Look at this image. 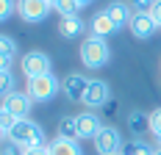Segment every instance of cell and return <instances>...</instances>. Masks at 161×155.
Returning <instances> with one entry per match:
<instances>
[{
  "label": "cell",
  "instance_id": "obj_28",
  "mask_svg": "<svg viewBox=\"0 0 161 155\" xmlns=\"http://www.w3.org/2000/svg\"><path fill=\"white\" fill-rule=\"evenodd\" d=\"M147 14L156 19V25H161V0H156V3H153V8H150Z\"/></svg>",
  "mask_w": 161,
  "mask_h": 155
},
{
  "label": "cell",
  "instance_id": "obj_29",
  "mask_svg": "<svg viewBox=\"0 0 161 155\" xmlns=\"http://www.w3.org/2000/svg\"><path fill=\"white\" fill-rule=\"evenodd\" d=\"M89 3H92V0H78V6H89Z\"/></svg>",
  "mask_w": 161,
  "mask_h": 155
},
{
  "label": "cell",
  "instance_id": "obj_20",
  "mask_svg": "<svg viewBox=\"0 0 161 155\" xmlns=\"http://www.w3.org/2000/svg\"><path fill=\"white\" fill-rule=\"evenodd\" d=\"M153 150H156V147H150L147 141H130L122 152L125 155H153Z\"/></svg>",
  "mask_w": 161,
  "mask_h": 155
},
{
  "label": "cell",
  "instance_id": "obj_3",
  "mask_svg": "<svg viewBox=\"0 0 161 155\" xmlns=\"http://www.w3.org/2000/svg\"><path fill=\"white\" fill-rule=\"evenodd\" d=\"M61 89V83H58V78L47 72V75H36V78H28V86H25V92L31 97L33 103H47L53 100L56 94Z\"/></svg>",
  "mask_w": 161,
  "mask_h": 155
},
{
  "label": "cell",
  "instance_id": "obj_23",
  "mask_svg": "<svg viewBox=\"0 0 161 155\" xmlns=\"http://www.w3.org/2000/svg\"><path fill=\"white\" fill-rule=\"evenodd\" d=\"M14 122H17V119L11 116V114H8V111H0V130H3V139H6V136L11 133Z\"/></svg>",
  "mask_w": 161,
  "mask_h": 155
},
{
  "label": "cell",
  "instance_id": "obj_16",
  "mask_svg": "<svg viewBox=\"0 0 161 155\" xmlns=\"http://www.w3.org/2000/svg\"><path fill=\"white\" fill-rule=\"evenodd\" d=\"M128 127H130V133H136V136H142V133H147L150 130V114H145V111H130L128 114Z\"/></svg>",
  "mask_w": 161,
  "mask_h": 155
},
{
  "label": "cell",
  "instance_id": "obj_19",
  "mask_svg": "<svg viewBox=\"0 0 161 155\" xmlns=\"http://www.w3.org/2000/svg\"><path fill=\"white\" fill-rule=\"evenodd\" d=\"M14 56H17V42L11 39V36H3V53H0V58H3V69L11 67Z\"/></svg>",
  "mask_w": 161,
  "mask_h": 155
},
{
  "label": "cell",
  "instance_id": "obj_7",
  "mask_svg": "<svg viewBox=\"0 0 161 155\" xmlns=\"http://www.w3.org/2000/svg\"><path fill=\"white\" fill-rule=\"evenodd\" d=\"M31 105H33V100L28 97V92H11L3 97V111H8L14 119H28Z\"/></svg>",
  "mask_w": 161,
  "mask_h": 155
},
{
  "label": "cell",
  "instance_id": "obj_11",
  "mask_svg": "<svg viewBox=\"0 0 161 155\" xmlns=\"http://www.w3.org/2000/svg\"><path fill=\"white\" fill-rule=\"evenodd\" d=\"M75 119H78V133H80V139H95L97 133L103 130V122H100V116H97L95 111H83V114L75 116Z\"/></svg>",
  "mask_w": 161,
  "mask_h": 155
},
{
  "label": "cell",
  "instance_id": "obj_26",
  "mask_svg": "<svg viewBox=\"0 0 161 155\" xmlns=\"http://www.w3.org/2000/svg\"><path fill=\"white\" fill-rule=\"evenodd\" d=\"M17 8H19V3H14V0H0V17L3 19H8Z\"/></svg>",
  "mask_w": 161,
  "mask_h": 155
},
{
  "label": "cell",
  "instance_id": "obj_4",
  "mask_svg": "<svg viewBox=\"0 0 161 155\" xmlns=\"http://www.w3.org/2000/svg\"><path fill=\"white\" fill-rule=\"evenodd\" d=\"M97 155H122V133L114 125H103V130L95 136Z\"/></svg>",
  "mask_w": 161,
  "mask_h": 155
},
{
  "label": "cell",
  "instance_id": "obj_5",
  "mask_svg": "<svg viewBox=\"0 0 161 155\" xmlns=\"http://www.w3.org/2000/svg\"><path fill=\"white\" fill-rule=\"evenodd\" d=\"M19 69H22V75H25V78L47 75V72H50V56H47V53H42V50H31V53L22 56Z\"/></svg>",
  "mask_w": 161,
  "mask_h": 155
},
{
  "label": "cell",
  "instance_id": "obj_13",
  "mask_svg": "<svg viewBox=\"0 0 161 155\" xmlns=\"http://www.w3.org/2000/svg\"><path fill=\"white\" fill-rule=\"evenodd\" d=\"M89 31H92V36H100V39H106L108 33L117 31V25L111 22V17L106 14V11H97V14L92 17V22H89Z\"/></svg>",
  "mask_w": 161,
  "mask_h": 155
},
{
  "label": "cell",
  "instance_id": "obj_18",
  "mask_svg": "<svg viewBox=\"0 0 161 155\" xmlns=\"http://www.w3.org/2000/svg\"><path fill=\"white\" fill-rule=\"evenodd\" d=\"M53 3V11H58L61 17H75L78 14V0H50Z\"/></svg>",
  "mask_w": 161,
  "mask_h": 155
},
{
  "label": "cell",
  "instance_id": "obj_31",
  "mask_svg": "<svg viewBox=\"0 0 161 155\" xmlns=\"http://www.w3.org/2000/svg\"><path fill=\"white\" fill-rule=\"evenodd\" d=\"M122 155H125V152H122Z\"/></svg>",
  "mask_w": 161,
  "mask_h": 155
},
{
  "label": "cell",
  "instance_id": "obj_12",
  "mask_svg": "<svg viewBox=\"0 0 161 155\" xmlns=\"http://www.w3.org/2000/svg\"><path fill=\"white\" fill-rule=\"evenodd\" d=\"M156 19L150 14H133V19H130V33L136 36V39H150L153 33H156Z\"/></svg>",
  "mask_w": 161,
  "mask_h": 155
},
{
  "label": "cell",
  "instance_id": "obj_25",
  "mask_svg": "<svg viewBox=\"0 0 161 155\" xmlns=\"http://www.w3.org/2000/svg\"><path fill=\"white\" fill-rule=\"evenodd\" d=\"M150 130H153V136L161 141V108H156L150 114Z\"/></svg>",
  "mask_w": 161,
  "mask_h": 155
},
{
  "label": "cell",
  "instance_id": "obj_6",
  "mask_svg": "<svg viewBox=\"0 0 161 155\" xmlns=\"http://www.w3.org/2000/svg\"><path fill=\"white\" fill-rule=\"evenodd\" d=\"M108 100H111V86L106 80H92L80 103L89 111H97V108H103V105H108Z\"/></svg>",
  "mask_w": 161,
  "mask_h": 155
},
{
  "label": "cell",
  "instance_id": "obj_17",
  "mask_svg": "<svg viewBox=\"0 0 161 155\" xmlns=\"http://www.w3.org/2000/svg\"><path fill=\"white\" fill-rule=\"evenodd\" d=\"M58 136H61V139H69V141H78L80 139L78 119H75V116H61V119H58Z\"/></svg>",
  "mask_w": 161,
  "mask_h": 155
},
{
  "label": "cell",
  "instance_id": "obj_1",
  "mask_svg": "<svg viewBox=\"0 0 161 155\" xmlns=\"http://www.w3.org/2000/svg\"><path fill=\"white\" fill-rule=\"evenodd\" d=\"M108 58H111V50H108V42L106 39L89 33L80 42V61L86 64V69H100V67L108 64Z\"/></svg>",
  "mask_w": 161,
  "mask_h": 155
},
{
  "label": "cell",
  "instance_id": "obj_27",
  "mask_svg": "<svg viewBox=\"0 0 161 155\" xmlns=\"http://www.w3.org/2000/svg\"><path fill=\"white\" fill-rule=\"evenodd\" d=\"M25 155H50V150H47V144H36V147H28Z\"/></svg>",
  "mask_w": 161,
  "mask_h": 155
},
{
  "label": "cell",
  "instance_id": "obj_30",
  "mask_svg": "<svg viewBox=\"0 0 161 155\" xmlns=\"http://www.w3.org/2000/svg\"><path fill=\"white\" fill-rule=\"evenodd\" d=\"M153 155H161V144H158V147H156V150H153Z\"/></svg>",
  "mask_w": 161,
  "mask_h": 155
},
{
  "label": "cell",
  "instance_id": "obj_15",
  "mask_svg": "<svg viewBox=\"0 0 161 155\" xmlns=\"http://www.w3.org/2000/svg\"><path fill=\"white\" fill-rule=\"evenodd\" d=\"M80 31H83V19H80L78 14L75 17H61V19H58V33H61L64 39H75V36H80Z\"/></svg>",
  "mask_w": 161,
  "mask_h": 155
},
{
  "label": "cell",
  "instance_id": "obj_24",
  "mask_svg": "<svg viewBox=\"0 0 161 155\" xmlns=\"http://www.w3.org/2000/svg\"><path fill=\"white\" fill-rule=\"evenodd\" d=\"M128 3H130V8H133V14H147L156 0H128Z\"/></svg>",
  "mask_w": 161,
  "mask_h": 155
},
{
  "label": "cell",
  "instance_id": "obj_9",
  "mask_svg": "<svg viewBox=\"0 0 161 155\" xmlns=\"http://www.w3.org/2000/svg\"><path fill=\"white\" fill-rule=\"evenodd\" d=\"M89 78L86 75H78V72H72V75L64 78V83H61V92H64L67 100H72V103H78V100H83V94H86V89H89Z\"/></svg>",
  "mask_w": 161,
  "mask_h": 155
},
{
  "label": "cell",
  "instance_id": "obj_10",
  "mask_svg": "<svg viewBox=\"0 0 161 155\" xmlns=\"http://www.w3.org/2000/svg\"><path fill=\"white\" fill-rule=\"evenodd\" d=\"M103 11L111 17V22L117 25V31L125 28V25H130V19H133V8H130V3H125V0H114V3H108V6L103 8Z\"/></svg>",
  "mask_w": 161,
  "mask_h": 155
},
{
  "label": "cell",
  "instance_id": "obj_2",
  "mask_svg": "<svg viewBox=\"0 0 161 155\" xmlns=\"http://www.w3.org/2000/svg\"><path fill=\"white\" fill-rule=\"evenodd\" d=\"M6 139L17 141L22 150H28V147H36V144H47L45 127H42V125H36V122H31V119H17L14 127H11V133H8Z\"/></svg>",
  "mask_w": 161,
  "mask_h": 155
},
{
  "label": "cell",
  "instance_id": "obj_8",
  "mask_svg": "<svg viewBox=\"0 0 161 155\" xmlns=\"http://www.w3.org/2000/svg\"><path fill=\"white\" fill-rule=\"evenodd\" d=\"M19 17L25 22H42L45 17L53 11V3L50 0H19Z\"/></svg>",
  "mask_w": 161,
  "mask_h": 155
},
{
  "label": "cell",
  "instance_id": "obj_14",
  "mask_svg": "<svg viewBox=\"0 0 161 155\" xmlns=\"http://www.w3.org/2000/svg\"><path fill=\"white\" fill-rule=\"evenodd\" d=\"M47 150H50V155H83L78 141L61 139V136H56L53 141H47Z\"/></svg>",
  "mask_w": 161,
  "mask_h": 155
},
{
  "label": "cell",
  "instance_id": "obj_21",
  "mask_svg": "<svg viewBox=\"0 0 161 155\" xmlns=\"http://www.w3.org/2000/svg\"><path fill=\"white\" fill-rule=\"evenodd\" d=\"M0 92H3V97L14 92V75H11L8 69H3V72H0Z\"/></svg>",
  "mask_w": 161,
  "mask_h": 155
},
{
  "label": "cell",
  "instance_id": "obj_22",
  "mask_svg": "<svg viewBox=\"0 0 161 155\" xmlns=\"http://www.w3.org/2000/svg\"><path fill=\"white\" fill-rule=\"evenodd\" d=\"M0 155H25V150L11 139H3V147H0Z\"/></svg>",
  "mask_w": 161,
  "mask_h": 155
}]
</instances>
